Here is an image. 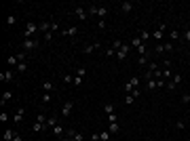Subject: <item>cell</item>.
<instances>
[{
	"mask_svg": "<svg viewBox=\"0 0 190 141\" xmlns=\"http://www.w3.org/2000/svg\"><path fill=\"white\" fill-rule=\"evenodd\" d=\"M40 101H42V105H47V103H51V93H42V97H40Z\"/></svg>",
	"mask_w": 190,
	"mask_h": 141,
	"instance_id": "obj_35",
	"label": "cell"
},
{
	"mask_svg": "<svg viewBox=\"0 0 190 141\" xmlns=\"http://www.w3.org/2000/svg\"><path fill=\"white\" fill-rule=\"evenodd\" d=\"M23 116H25V110H23V107H17V112H15V116H13V124H19V122L23 120Z\"/></svg>",
	"mask_w": 190,
	"mask_h": 141,
	"instance_id": "obj_9",
	"label": "cell"
},
{
	"mask_svg": "<svg viewBox=\"0 0 190 141\" xmlns=\"http://www.w3.org/2000/svg\"><path fill=\"white\" fill-rule=\"evenodd\" d=\"M66 135L70 137V141H85V133L74 131V129H68V131H66Z\"/></svg>",
	"mask_w": 190,
	"mask_h": 141,
	"instance_id": "obj_5",
	"label": "cell"
},
{
	"mask_svg": "<svg viewBox=\"0 0 190 141\" xmlns=\"http://www.w3.org/2000/svg\"><path fill=\"white\" fill-rule=\"evenodd\" d=\"M137 55H140V57H142V55H148V48H146V44L137 47Z\"/></svg>",
	"mask_w": 190,
	"mask_h": 141,
	"instance_id": "obj_40",
	"label": "cell"
},
{
	"mask_svg": "<svg viewBox=\"0 0 190 141\" xmlns=\"http://www.w3.org/2000/svg\"><path fill=\"white\" fill-rule=\"evenodd\" d=\"M103 112H106V116L114 114V105H112V103H106V105H103Z\"/></svg>",
	"mask_w": 190,
	"mask_h": 141,
	"instance_id": "obj_30",
	"label": "cell"
},
{
	"mask_svg": "<svg viewBox=\"0 0 190 141\" xmlns=\"http://www.w3.org/2000/svg\"><path fill=\"white\" fill-rule=\"evenodd\" d=\"M17 72H19V74H25V72H28V61H19Z\"/></svg>",
	"mask_w": 190,
	"mask_h": 141,
	"instance_id": "obj_24",
	"label": "cell"
},
{
	"mask_svg": "<svg viewBox=\"0 0 190 141\" xmlns=\"http://www.w3.org/2000/svg\"><path fill=\"white\" fill-rule=\"evenodd\" d=\"M97 8H99V6H89L87 13H89V15H97Z\"/></svg>",
	"mask_w": 190,
	"mask_h": 141,
	"instance_id": "obj_47",
	"label": "cell"
},
{
	"mask_svg": "<svg viewBox=\"0 0 190 141\" xmlns=\"http://www.w3.org/2000/svg\"><path fill=\"white\" fill-rule=\"evenodd\" d=\"M127 82H129V84H131L133 89H137V87H140V76H131V78H129Z\"/></svg>",
	"mask_w": 190,
	"mask_h": 141,
	"instance_id": "obj_25",
	"label": "cell"
},
{
	"mask_svg": "<svg viewBox=\"0 0 190 141\" xmlns=\"http://www.w3.org/2000/svg\"><path fill=\"white\" fill-rule=\"evenodd\" d=\"M21 47L25 53H30V51H34V48H38V40H34V38H28V40H21Z\"/></svg>",
	"mask_w": 190,
	"mask_h": 141,
	"instance_id": "obj_4",
	"label": "cell"
},
{
	"mask_svg": "<svg viewBox=\"0 0 190 141\" xmlns=\"http://www.w3.org/2000/svg\"><path fill=\"white\" fill-rule=\"evenodd\" d=\"M36 30H38V23H34V21H30V23H25V30H23V40H28V38H32Z\"/></svg>",
	"mask_w": 190,
	"mask_h": 141,
	"instance_id": "obj_2",
	"label": "cell"
},
{
	"mask_svg": "<svg viewBox=\"0 0 190 141\" xmlns=\"http://www.w3.org/2000/svg\"><path fill=\"white\" fill-rule=\"evenodd\" d=\"M45 40H53V32H47V34H45Z\"/></svg>",
	"mask_w": 190,
	"mask_h": 141,
	"instance_id": "obj_54",
	"label": "cell"
},
{
	"mask_svg": "<svg viewBox=\"0 0 190 141\" xmlns=\"http://www.w3.org/2000/svg\"><path fill=\"white\" fill-rule=\"evenodd\" d=\"M156 53H165V47L163 44H156Z\"/></svg>",
	"mask_w": 190,
	"mask_h": 141,
	"instance_id": "obj_55",
	"label": "cell"
},
{
	"mask_svg": "<svg viewBox=\"0 0 190 141\" xmlns=\"http://www.w3.org/2000/svg\"><path fill=\"white\" fill-rule=\"evenodd\" d=\"M80 82H83V78H78V76H74V82H72V84H74V87H80Z\"/></svg>",
	"mask_w": 190,
	"mask_h": 141,
	"instance_id": "obj_49",
	"label": "cell"
},
{
	"mask_svg": "<svg viewBox=\"0 0 190 141\" xmlns=\"http://www.w3.org/2000/svg\"><path fill=\"white\" fill-rule=\"evenodd\" d=\"M13 74H15L13 70H6L4 74H0V82H11L13 80Z\"/></svg>",
	"mask_w": 190,
	"mask_h": 141,
	"instance_id": "obj_12",
	"label": "cell"
},
{
	"mask_svg": "<svg viewBox=\"0 0 190 141\" xmlns=\"http://www.w3.org/2000/svg\"><path fill=\"white\" fill-rule=\"evenodd\" d=\"M129 51H131V44L129 42H123V47L116 51V59L118 61H123V59H127V55H129Z\"/></svg>",
	"mask_w": 190,
	"mask_h": 141,
	"instance_id": "obj_3",
	"label": "cell"
},
{
	"mask_svg": "<svg viewBox=\"0 0 190 141\" xmlns=\"http://www.w3.org/2000/svg\"><path fill=\"white\" fill-rule=\"evenodd\" d=\"M167 78H173V72H171L169 67H165V70H163V80H167Z\"/></svg>",
	"mask_w": 190,
	"mask_h": 141,
	"instance_id": "obj_33",
	"label": "cell"
},
{
	"mask_svg": "<svg viewBox=\"0 0 190 141\" xmlns=\"http://www.w3.org/2000/svg\"><path fill=\"white\" fill-rule=\"evenodd\" d=\"M99 139L101 141H110L112 139V133H110V131H101V133H99Z\"/></svg>",
	"mask_w": 190,
	"mask_h": 141,
	"instance_id": "obj_27",
	"label": "cell"
},
{
	"mask_svg": "<svg viewBox=\"0 0 190 141\" xmlns=\"http://www.w3.org/2000/svg\"><path fill=\"white\" fill-rule=\"evenodd\" d=\"M0 120L6 122V120H8V114H6V112H0Z\"/></svg>",
	"mask_w": 190,
	"mask_h": 141,
	"instance_id": "obj_50",
	"label": "cell"
},
{
	"mask_svg": "<svg viewBox=\"0 0 190 141\" xmlns=\"http://www.w3.org/2000/svg\"><path fill=\"white\" fill-rule=\"evenodd\" d=\"M45 129H47V116H45V114H38L36 122L32 124V131H34V133H42Z\"/></svg>",
	"mask_w": 190,
	"mask_h": 141,
	"instance_id": "obj_1",
	"label": "cell"
},
{
	"mask_svg": "<svg viewBox=\"0 0 190 141\" xmlns=\"http://www.w3.org/2000/svg\"><path fill=\"white\" fill-rule=\"evenodd\" d=\"M51 28H53V21H42V23H38V30H42L45 34L51 32Z\"/></svg>",
	"mask_w": 190,
	"mask_h": 141,
	"instance_id": "obj_14",
	"label": "cell"
},
{
	"mask_svg": "<svg viewBox=\"0 0 190 141\" xmlns=\"http://www.w3.org/2000/svg\"><path fill=\"white\" fill-rule=\"evenodd\" d=\"M182 103H190V95H188V93L182 95Z\"/></svg>",
	"mask_w": 190,
	"mask_h": 141,
	"instance_id": "obj_48",
	"label": "cell"
},
{
	"mask_svg": "<svg viewBox=\"0 0 190 141\" xmlns=\"http://www.w3.org/2000/svg\"><path fill=\"white\" fill-rule=\"evenodd\" d=\"M106 55H108V57H116V48H108V51H106Z\"/></svg>",
	"mask_w": 190,
	"mask_h": 141,
	"instance_id": "obj_44",
	"label": "cell"
},
{
	"mask_svg": "<svg viewBox=\"0 0 190 141\" xmlns=\"http://www.w3.org/2000/svg\"><path fill=\"white\" fill-rule=\"evenodd\" d=\"M137 63L140 65H148L150 61H148V55H142V57H137Z\"/></svg>",
	"mask_w": 190,
	"mask_h": 141,
	"instance_id": "obj_36",
	"label": "cell"
},
{
	"mask_svg": "<svg viewBox=\"0 0 190 141\" xmlns=\"http://www.w3.org/2000/svg\"><path fill=\"white\" fill-rule=\"evenodd\" d=\"M11 99H13V93H11V91H4V93H2V97H0V105H4V103H6V101H11Z\"/></svg>",
	"mask_w": 190,
	"mask_h": 141,
	"instance_id": "obj_16",
	"label": "cell"
},
{
	"mask_svg": "<svg viewBox=\"0 0 190 141\" xmlns=\"http://www.w3.org/2000/svg\"><path fill=\"white\" fill-rule=\"evenodd\" d=\"M53 135H55V137H57V139H61V137H63V135H66V129H63V126H61V124H59V122H57V124H55V126H53Z\"/></svg>",
	"mask_w": 190,
	"mask_h": 141,
	"instance_id": "obj_10",
	"label": "cell"
},
{
	"mask_svg": "<svg viewBox=\"0 0 190 141\" xmlns=\"http://www.w3.org/2000/svg\"><path fill=\"white\" fill-rule=\"evenodd\" d=\"M131 95H133V97H135V99H137V97H140V95H142V89H140V87H137V89H133V91H131Z\"/></svg>",
	"mask_w": 190,
	"mask_h": 141,
	"instance_id": "obj_46",
	"label": "cell"
},
{
	"mask_svg": "<svg viewBox=\"0 0 190 141\" xmlns=\"http://www.w3.org/2000/svg\"><path fill=\"white\" fill-rule=\"evenodd\" d=\"M129 44H131V48H137V47H142L144 42H142V40H140V38H137V36H135V38H133V40L129 42Z\"/></svg>",
	"mask_w": 190,
	"mask_h": 141,
	"instance_id": "obj_31",
	"label": "cell"
},
{
	"mask_svg": "<svg viewBox=\"0 0 190 141\" xmlns=\"http://www.w3.org/2000/svg\"><path fill=\"white\" fill-rule=\"evenodd\" d=\"M175 129H178V131H184V129H186V124H184L182 120H178V122H175Z\"/></svg>",
	"mask_w": 190,
	"mask_h": 141,
	"instance_id": "obj_42",
	"label": "cell"
},
{
	"mask_svg": "<svg viewBox=\"0 0 190 141\" xmlns=\"http://www.w3.org/2000/svg\"><path fill=\"white\" fill-rule=\"evenodd\" d=\"M163 47H165V51H173V42H165Z\"/></svg>",
	"mask_w": 190,
	"mask_h": 141,
	"instance_id": "obj_51",
	"label": "cell"
},
{
	"mask_svg": "<svg viewBox=\"0 0 190 141\" xmlns=\"http://www.w3.org/2000/svg\"><path fill=\"white\" fill-rule=\"evenodd\" d=\"M63 82L66 84H72L74 82V74H63Z\"/></svg>",
	"mask_w": 190,
	"mask_h": 141,
	"instance_id": "obj_34",
	"label": "cell"
},
{
	"mask_svg": "<svg viewBox=\"0 0 190 141\" xmlns=\"http://www.w3.org/2000/svg\"><path fill=\"white\" fill-rule=\"evenodd\" d=\"M165 30H167V23H158L156 32H152V38H154V40H163V34H165Z\"/></svg>",
	"mask_w": 190,
	"mask_h": 141,
	"instance_id": "obj_6",
	"label": "cell"
},
{
	"mask_svg": "<svg viewBox=\"0 0 190 141\" xmlns=\"http://www.w3.org/2000/svg\"><path fill=\"white\" fill-rule=\"evenodd\" d=\"M40 89H42V93H53V91H55V84H53L51 80H45V82L40 84Z\"/></svg>",
	"mask_w": 190,
	"mask_h": 141,
	"instance_id": "obj_11",
	"label": "cell"
},
{
	"mask_svg": "<svg viewBox=\"0 0 190 141\" xmlns=\"http://www.w3.org/2000/svg\"><path fill=\"white\" fill-rule=\"evenodd\" d=\"M72 110H74V101H66V103L61 105V116L68 118V116L72 114Z\"/></svg>",
	"mask_w": 190,
	"mask_h": 141,
	"instance_id": "obj_7",
	"label": "cell"
},
{
	"mask_svg": "<svg viewBox=\"0 0 190 141\" xmlns=\"http://www.w3.org/2000/svg\"><path fill=\"white\" fill-rule=\"evenodd\" d=\"M150 36H152V34H150V32H148V30H140V34H137V38H140V40H148V38H150Z\"/></svg>",
	"mask_w": 190,
	"mask_h": 141,
	"instance_id": "obj_21",
	"label": "cell"
},
{
	"mask_svg": "<svg viewBox=\"0 0 190 141\" xmlns=\"http://www.w3.org/2000/svg\"><path fill=\"white\" fill-rule=\"evenodd\" d=\"M13 23H17V15H8L6 17V25H13Z\"/></svg>",
	"mask_w": 190,
	"mask_h": 141,
	"instance_id": "obj_37",
	"label": "cell"
},
{
	"mask_svg": "<svg viewBox=\"0 0 190 141\" xmlns=\"http://www.w3.org/2000/svg\"><path fill=\"white\" fill-rule=\"evenodd\" d=\"M125 103H127V105H133V103H135V97H133V95L129 93L127 97H125Z\"/></svg>",
	"mask_w": 190,
	"mask_h": 141,
	"instance_id": "obj_38",
	"label": "cell"
},
{
	"mask_svg": "<svg viewBox=\"0 0 190 141\" xmlns=\"http://www.w3.org/2000/svg\"><path fill=\"white\" fill-rule=\"evenodd\" d=\"M169 38H171V40H180V38H182V34H180L178 30H171V34H169Z\"/></svg>",
	"mask_w": 190,
	"mask_h": 141,
	"instance_id": "obj_32",
	"label": "cell"
},
{
	"mask_svg": "<svg viewBox=\"0 0 190 141\" xmlns=\"http://www.w3.org/2000/svg\"><path fill=\"white\" fill-rule=\"evenodd\" d=\"M97 30H101V32L106 30V19H99V21H97Z\"/></svg>",
	"mask_w": 190,
	"mask_h": 141,
	"instance_id": "obj_41",
	"label": "cell"
},
{
	"mask_svg": "<svg viewBox=\"0 0 190 141\" xmlns=\"http://www.w3.org/2000/svg\"><path fill=\"white\" fill-rule=\"evenodd\" d=\"M120 47H123V42H120V40H112V48H116V51H118Z\"/></svg>",
	"mask_w": 190,
	"mask_h": 141,
	"instance_id": "obj_45",
	"label": "cell"
},
{
	"mask_svg": "<svg viewBox=\"0 0 190 141\" xmlns=\"http://www.w3.org/2000/svg\"><path fill=\"white\" fill-rule=\"evenodd\" d=\"M6 63L8 65H19V57L17 55H11V57H6Z\"/></svg>",
	"mask_w": 190,
	"mask_h": 141,
	"instance_id": "obj_23",
	"label": "cell"
},
{
	"mask_svg": "<svg viewBox=\"0 0 190 141\" xmlns=\"http://www.w3.org/2000/svg\"><path fill=\"white\" fill-rule=\"evenodd\" d=\"M74 76L85 78V76H87V67H83V65H80V67H76V70H74Z\"/></svg>",
	"mask_w": 190,
	"mask_h": 141,
	"instance_id": "obj_18",
	"label": "cell"
},
{
	"mask_svg": "<svg viewBox=\"0 0 190 141\" xmlns=\"http://www.w3.org/2000/svg\"><path fill=\"white\" fill-rule=\"evenodd\" d=\"M182 38H184V40H188V42H190V28H188V30H184V32H182Z\"/></svg>",
	"mask_w": 190,
	"mask_h": 141,
	"instance_id": "obj_43",
	"label": "cell"
},
{
	"mask_svg": "<svg viewBox=\"0 0 190 141\" xmlns=\"http://www.w3.org/2000/svg\"><path fill=\"white\" fill-rule=\"evenodd\" d=\"M182 80H184V78H182V74H173V80H171V84L178 89V87L182 84Z\"/></svg>",
	"mask_w": 190,
	"mask_h": 141,
	"instance_id": "obj_19",
	"label": "cell"
},
{
	"mask_svg": "<svg viewBox=\"0 0 190 141\" xmlns=\"http://www.w3.org/2000/svg\"><path fill=\"white\" fill-rule=\"evenodd\" d=\"M146 89H148V91H156V89H158V87H156V80H154V78L148 80V82H146Z\"/></svg>",
	"mask_w": 190,
	"mask_h": 141,
	"instance_id": "obj_28",
	"label": "cell"
},
{
	"mask_svg": "<svg viewBox=\"0 0 190 141\" xmlns=\"http://www.w3.org/2000/svg\"><path fill=\"white\" fill-rule=\"evenodd\" d=\"M13 137H15V131L13 129H6L4 131V141H13Z\"/></svg>",
	"mask_w": 190,
	"mask_h": 141,
	"instance_id": "obj_26",
	"label": "cell"
},
{
	"mask_svg": "<svg viewBox=\"0 0 190 141\" xmlns=\"http://www.w3.org/2000/svg\"><path fill=\"white\" fill-rule=\"evenodd\" d=\"M108 122H116V114H110L108 116Z\"/></svg>",
	"mask_w": 190,
	"mask_h": 141,
	"instance_id": "obj_52",
	"label": "cell"
},
{
	"mask_svg": "<svg viewBox=\"0 0 190 141\" xmlns=\"http://www.w3.org/2000/svg\"><path fill=\"white\" fill-rule=\"evenodd\" d=\"M106 15H108V6H99L97 8V17L99 19H106Z\"/></svg>",
	"mask_w": 190,
	"mask_h": 141,
	"instance_id": "obj_22",
	"label": "cell"
},
{
	"mask_svg": "<svg viewBox=\"0 0 190 141\" xmlns=\"http://www.w3.org/2000/svg\"><path fill=\"white\" fill-rule=\"evenodd\" d=\"M158 70H161V67L156 65V61H150V63H148V72H152V74H154V72H158Z\"/></svg>",
	"mask_w": 190,
	"mask_h": 141,
	"instance_id": "obj_29",
	"label": "cell"
},
{
	"mask_svg": "<svg viewBox=\"0 0 190 141\" xmlns=\"http://www.w3.org/2000/svg\"><path fill=\"white\" fill-rule=\"evenodd\" d=\"M91 141H101L99 139V133H93V135H91Z\"/></svg>",
	"mask_w": 190,
	"mask_h": 141,
	"instance_id": "obj_53",
	"label": "cell"
},
{
	"mask_svg": "<svg viewBox=\"0 0 190 141\" xmlns=\"http://www.w3.org/2000/svg\"><path fill=\"white\" fill-rule=\"evenodd\" d=\"M108 131H110L112 135H116V133L120 131V124H118V122H108Z\"/></svg>",
	"mask_w": 190,
	"mask_h": 141,
	"instance_id": "obj_15",
	"label": "cell"
},
{
	"mask_svg": "<svg viewBox=\"0 0 190 141\" xmlns=\"http://www.w3.org/2000/svg\"><path fill=\"white\" fill-rule=\"evenodd\" d=\"M55 124H57V120H55L53 116H51V118H47V129H53Z\"/></svg>",
	"mask_w": 190,
	"mask_h": 141,
	"instance_id": "obj_39",
	"label": "cell"
},
{
	"mask_svg": "<svg viewBox=\"0 0 190 141\" xmlns=\"http://www.w3.org/2000/svg\"><path fill=\"white\" fill-rule=\"evenodd\" d=\"M97 48H99V42H93V44H87V47H85V53L89 55V53H95Z\"/></svg>",
	"mask_w": 190,
	"mask_h": 141,
	"instance_id": "obj_20",
	"label": "cell"
},
{
	"mask_svg": "<svg viewBox=\"0 0 190 141\" xmlns=\"http://www.w3.org/2000/svg\"><path fill=\"white\" fill-rule=\"evenodd\" d=\"M13 141H21V135H19V133H15V137H13Z\"/></svg>",
	"mask_w": 190,
	"mask_h": 141,
	"instance_id": "obj_56",
	"label": "cell"
},
{
	"mask_svg": "<svg viewBox=\"0 0 190 141\" xmlns=\"http://www.w3.org/2000/svg\"><path fill=\"white\" fill-rule=\"evenodd\" d=\"M74 15H76L80 21H87V17H89V13H87L85 6H76V8H74Z\"/></svg>",
	"mask_w": 190,
	"mask_h": 141,
	"instance_id": "obj_8",
	"label": "cell"
},
{
	"mask_svg": "<svg viewBox=\"0 0 190 141\" xmlns=\"http://www.w3.org/2000/svg\"><path fill=\"white\" fill-rule=\"evenodd\" d=\"M61 34H63V36H76V34H78V28H76V25L66 28V30H61Z\"/></svg>",
	"mask_w": 190,
	"mask_h": 141,
	"instance_id": "obj_13",
	"label": "cell"
},
{
	"mask_svg": "<svg viewBox=\"0 0 190 141\" xmlns=\"http://www.w3.org/2000/svg\"><path fill=\"white\" fill-rule=\"evenodd\" d=\"M120 11H123V13H131V11H133V2H123V4H120Z\"/></svg>",
	"mask_w": 190,
	"mask_h": 141,
	"instance_id": "obj_17",
	"label": "cell"
}]
</instances>
